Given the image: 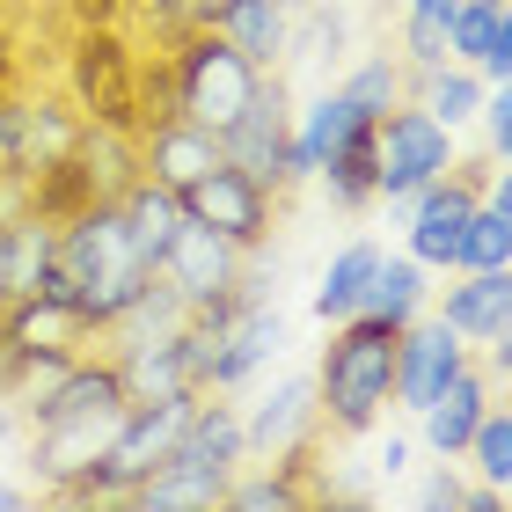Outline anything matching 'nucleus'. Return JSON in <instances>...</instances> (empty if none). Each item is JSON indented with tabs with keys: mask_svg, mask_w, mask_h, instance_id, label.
<instances>
[{
	"mask_svg": "<svg viewBox=\"0 0 512 512\" xmlns=\"http://www.w3.org/2000/svg\"><path fill=\"white\" fill-rule=\"evenodd\" d=\"M374 469H381V476H403V469H410V439H403V432H388L381 447H374Z\"/></svg>",
	"mask_w": 512,
	"mask_h": 512,
	"instance_id": "f704fd0d",
	"label": "nucleus"
},
{
	"mask_svg": "<svg viewBox=\"0 0 512 512\" xmlns=\"http://www.w3.org/2000/svg\"><path fill=\"white\" fill-rule=\"evenodd\" d=\"M439 315H447L469 344H491L498 322L512 315V264H505V271H447Z\"/></svg>",
	"mask_w": 512,
	"mask_h": 512,
	"instance_id": "f3484780",
	"label": "nucleus"
},
{
	"mask_svg": "<svg viewBox=\"0 0 512 512\" xmlns=\"http://www.w3.org/2000/svg\"><path fill=\"white\" fill-rule=\"evenodd\" d=\"M0 308H8V220H0Z\"/></svg>",
	"mask_w": 512,
	"mask_h": 512,
	"instance_id": "4c0bfd02",
	"label": "nucleus"
},
{
	"mask_svg": "<svg viewBox=\"0 0 512 512\" xmlns=\"http://www.w3.org/2000/svg\"><path fill=\"white\" fill-rule=\"evenodd\" d=\"M498 8H505V0H498Z\"/></svg>",
	"mask_w": 512,
	"mask_h": 512,
	"instance_id": "37998d69",
	"label": "nucleus"
},
{
	"mask_svg": "<svg viewBox=\"0 0 512 512\" xmlns=\"http://www.w3.org/2000/svg\"><path fill=\"white\" fill-rule=\"evenodd\" d=\"M183 213L220 227L235 249L264 256L271 249V220H278V191L271 183H256L249 169H235V161H220V169H205L191 191H183Z\"/></svg>",
	"mask_w": 512,
	"mask_h": 512,
	"instance_id": "0eeeda50",
	"label": "nucleus"
},
{
	"mask_svg": "<svg viewBox=\"0 0 512 512\" xmlns=\"http://www.w3.org/2000/svg\"><path fill=\"white\" fill-rule=\"evenodd\" d=\"M483 81H512V0L498 8V37H491V59H483Z\"/></svg>",
	"mask_w": 512,
	"mask_h": 512,
	"instance_id": "2f4dec72",
	"label": "nucleus"
},
{
	"mask_svg": "<svg viewBox=\"0 0 512 512\" xmlns=\"http://www.w3.org/2000/svg\"><path fill=\"white\" fill-rule=\"evenodd\" d=\"M183 8H191V22H205V15L220 8V0H183Z\"/></svg>",
	"mask_w": 512,
	"mask_h": 512,
	"instance_id": "58836bf2",
	"label": "nucleus"
},
{
	"mask_svg": "<svg viewBox=\"0 0 512 512\" xmlns=\"http://www.w3.org/2000/svg\"><path fill=\"white\" fill-rule=\"evenodd\" d=\"M505 264H512V227L491 205H476L469 227H461V264L454 271H505Z\"/></svg>",
	"mask_w": 512,
	"mask_h": 512,
	"instance_id": "cd10ccee",
	"label": "nucleus"
},
{
	"mask_svg": "<svg viewBox=\"0 0 512 512\" xmlns=\"http://www.w3.org/2000/svg\"><path fill=\"white\" fill-rule=\"evenodd\" d=\"M352 44V22H344V0H315V8L293 15V59H337Z\"/></svg>",
	"mask_w": 512,
	"mask_h": 512,
	"instance_id": "bb28decb",
	"label": "nucleus"
},
{
	"mask_svg": "<svg viewBox=\"0 0 512 512\" xmlns=\"http://www.w3.org/2000/svg\"><path fill=\"white\" fill-rule=\"evenodd\" d=\"M337 88H344V103H352L366 125H381L395 103H410V66L395 59V52H366L352 74L337 81Z\"/></svg>",
	"mask_w": 512,
	"mask_h": 512,
	"instance_id": "b1692460",
	"label": "nucleus"
},
{
	"mask_svg": "<svg viewBox=\"0 0 512 512\" xmlns=\"http://www.w3.org/2000/svg\"><path fill=\"white\" fill-rule=\"evenodd\" d=\"M476 125H483V154H491V161H512V81H491V88H483Z\"/></svg>",
	"mask_w": 512,
	"mask_h": 512,
	"instance_id": "c756f323",
	"label": "nucleus"
},
{
	"mask_svg": "<svg viewBox=\"0 0 512 512\" xmlns=\"http://www.w3.org/2000/svg\"><path fill=\"white\" fill-rule=\"evenodd\" d=\"M286 352V322H278L271 293H249L235 315L213 330V359H205V395H242L264 381V366Z\"/></svg>",
	"mask_w": 512,
	"mask_h": 512,
	"instance_id": "1a4fd4ad",
	"label": "nucleus"
},
{
	"mask_svg": "<svg viewBox=\"0 0 512 512\" xmlns=\"http://www.w3.org/2000/svg\"><path fill=\"white\" fill-rule=\"evenodd\" d=\"M483 205L512 227V161H491V176H483Z\"/></svg>",
	"mask_w": 512,
	"mask_h": 512,
	"instance_id": "72a5a7b5",
	"label": "nucleus"
},
{
	"mask_svg": "<svg viewBox=\"0 0 512 512\" xmlns=\"http://www.w3.org/2000/svg\"><path fill=\"white\" fill-rule=\"evenodd\" d=\"M161 278H169V286L191 300H213V293H235L242 286V271H249V249H235L220 235V227H205V220H191L183 213V227L169 235V249H161V264H154Z\"/></svg>",
	"mask_w": 512,
	"mask_h": 512,
	"instance_id": "9b49d317",
	"label": "nucleus"
},
{
	"mask_svg": "<svg viewBox=\"0 0 512 512\" xmlns=\"http://www.w3.org/2000/svg\"><path fill=\"white\" fill-rule=\"evenodd\" d=\"M315 395L322 425L337 439H374L395 410V330L374 315L330 322V344L315 359Z\"/></svg>",
	"mask_w": 512,
	"mask_h": 512,
	"instance_id": "f03ea898",
	"label": "nucleus"
},
{
	"mask_svg": "<svg viewBox=\"0 0 512 512\" xmlns=\"http://www.w3.org/2000/svg\"><path fill=\"white\" fill-rule=\"evenodd\" d=\"M483 81L476 66H461V59H447V66H432V74H410V96L432 110L439 125H454V132H469L476 125V110H483Z\"/></svg>",
	"mask_w": 512,
	"mask_h": 512,
	"instance_id": "4be33fe9",
	"label": "nucleus"
},
{
	"mask_svg": "<svg viewBox=\"0 0 512 512\" xmlns=\"http://www.w3.org/2000/svg\"><path fill=\"white\" fill-rule=\"evenodd\" d=\"M461 469H476L483 483H498V491L512 498V403L483 410V425L469 439V454H461Z\"/></svg>",
	"mask_w": 512,
	"mask_h": 512,
	"instance_id": "a878e982",
	"label": "nucleus"
},
{
	"mask_svg": "<svg viewBox=\"0 0 512 512\" xmlns=\"http://www.w3.org/2000/svg\"><path fill=\"white\" fill-rule=\"evenodd\" d=\"M374 264H381V242H344L330 264H322V278H315V322L322 330H330V322H352L359 308H366V278H374Z\"/></svg>",
	"mask_w": 512,
	"mask_h": 512,
	"instance_id": "aec40b11",
	"label": "nucleus"
},
{
	"mask_svg": "<svg viewBox=\"0 0 512 512\" xmlns=\"http://www.w3.org/2000/svg\"><path fill=\"white\" fill-rule=\"evenodd\" d=\"M454 8H461V0H403V22H395V59H403L410 74H432V66H447Z\"/></svg>",
	"mask_w": 512,
	"mask_h": 512,
	"instance_id": "5701e85b",
	"label": "nucleus"
},
{
	"mask_svg": "<svg viewBox=\"0 0 512 512\" xmlns=\"http://www.w3.org/2000/svg\"><path fill=\"white\" fill-rule=\"evenodd\" d=\"M330 498V483H315V454H286V461H242L235 476H227V498L235 512H300Z\"/></svg>",
	"mask_w": 512,
	"mask_h": 512,
	"instance_id": "4468645a",
	"label": "nucleus"
},
{
	"mask_svg": "<svg viewBox=\"0 0 512 512\" xmlns=\"http://www.w3.org/2000/svg\"><path fill=\"white\" fill-rule=\"evenodd\" d=\"M249 425V461H286V454H315L322 425V395L315 374H278L271 388H256V403L242 410Z\"/></svg>",
	"mask_w": 512,
	"mask_h": 512,
	"instance_id": "9d476101",
	"label": "nucleus"
},
{
	"mask_svg": "<svg viewBox=\"0 0 512 512\" xmlns=\"http://www.w3.org/2000/svg\"><path fill=\"white\" fill-rule=\"evenodd\" d=\"M461 498H469V476H461V461H439V469L417 483V505H425V512H461Z\"/></svg>",
	"mask_w": 512,
	"mask_h": 512,
	"instance_id": "7c9ffc66",
	"label": "nucleus"
},
{
	"mask_svg": "<svg viewBox=\"0 0 512 512\" xmlns=\"http://www.w3.org/2000/svg\"><path fill=\"white\" fill-rule=\"evenodd\" d=\"M15 425H22V417H15V403H8V381H0V439H8Z\"/></svg>",
	"mask_w": 512,
	"mask_h": 512,
	"instance_id": "e433bc0d",
	"label": "nucleus"
},
{
	"mask_svg": "<svg viewBox=\"0 0 512 512\" xmlns=\"http://www.w3.org/2000/svg\"><path fill=\"white\" fill-rule=\"evenodd\" d=\"M220 498H227V476L198 469V461H183V454H169L154 476H139V491H132L139 512H213Z\"/></svg>",
	"mask_w": 512,
	"mask_h": 512,
	"instance_id": "6ab92c4d",
	"label": "nucleus"
},
{
	"mask_svg": "<svg viewBox=\"0 0 512 512\" xmlns=\"http://www.w3.org/2000/svg\"><path fill=\"white\" fill-rule=\"evenodd\" d=\"M483 176H491V154H483V161L461 154L447 176H432L425 191L410 198L403 249H410L425 271H454V264H461V227H469V213L483 205Z\"/></svg>",
	"mask_w": 512,
	"mask_h": 512,
	"instance_id": "39448f33",
	"label": "nucleus"
},
{
	"mask_svg": "<svg viewBox=\"0 0 512 512\" xmlns=\"http://www.w3.org/2000/svg\"><path fill=\"white\" fill-rule=\"evenodd\" d=\"M59 278H66V300H74L96 330H110V322L147 293L154 256L139 249L118 198H88L59 220Z\"/></svg>",
	"mask_w": 512,
	"mask_h": 512,
	"instance_id": "f257e3e1",
	"label": "nucleus"
},
{
	"mask_svg": "<svg viewBox=\"0 0 512 512\" xmlns=\"http://www.w3.org/2000/svg\"><path fill=\"white\" fill-rule=\"evenodd\" d=\"M293 88H286V66H271L256 81V96L235 110V125H220V161L249 169L256 183L286 191V154H293Z\"/></svg>",
	"mask_w": 512,
	"mask_h": 512,
	"instance_id": "423d86ee",
	"label": "nucleus"
},
{
	"mask_svg": "<svg viewBox=\"0 0 512 512\" xmlns=\"http://www.w3.org/2000/svg\"><path fill=\"white\" fill-rule=\"evenodd\" d=\"M491 37H498V0H461L454 30H447V59H461V66H476V74H483Z\"/></svg>",
	"mask_w": 512,
	"mask_h": 512,
	"instance_id": "c85d7f7f",
	"label": "nucleus"
},
{
	"mask_svg": "<svg viewBox=\"0 0 512 512\" xmlns=\"http://www.w3.org/2000/svg\"><path fill=\"white\" fill-rule=\"evenodd\" d=\"M205 30H220L242 59L264 66V74L293 59V15L278 8V0H220V8L205 15Z\"/></svg>",
	"mask_w": 512,
	"mask_h": 512,
	"instance_id": "dca6fc26",
	"label": "nucleus"
},
{
	"mask_svg": "<svg viewBox=\"0 0 512 512\" xmlns=\"http://www.w3.org/2000/svg\"><path fill=\"white\" fill-rule=\"evenodd\" d=\"M30 505V491H22V483H0V512H22Z\"/></svg>",
	"mask_w": 512,
	"mask_h": 512,
	"instance_id": "c9c22d12",
	"label": "nucleus"
},
{
	"mask_svg": "<svg viewBox=\"0 0 512 512\" xmlns=\"http://www.w3.org/2000/svg\"><path fill=\"white\" fill-rule=\"evenodd\" d=\"M425 308H432V271L417 264L410 249H381L374 278H366V308H359V315H374V322H388V330H403V322H417Z\"/></svg>",
	"mask_w": 512,
	"mask_h": 512,
	"instance_id": "a211bd4d",
	"label": "nucleus"
},
{
	"mask_svg": "<svg viewBox=\"0 0 512 512\" xmlns=\"http://www.w3.org/2000/svg\"><path fill=\"white\" fill-rule=\"evenodd\" d=\"M139 169H147L154 183H169V191L183 198L205 169H220V132L198 125V118H183V110H161L154 132L139 139Z\"/></svg>",
	"mask_w": 512,
	"mask_h": 512,
	"instance_id": "ddd939ff",
	"label": "nucleus"
},
{
	"mask_svg": "<svg viewBox=\"0 0 512 512\" xmlns=\"http://www.w3.org/2000/svg\"><path fill=\"white\" fill-rule=\"evenodd\" d=\"M505 403H512V395H505Z\"/></svg>",
	"mask_w": 512,
	"mask_h": 512,
	"instance_id": "79ce46f5",
	"label": "nucleus"
},
{
	"mask_svg": "<svg viewBox=\"0 0 512 512\" xmlns=\"http://www.w3.org/2000/svg\"><path fill=\"white\" fill-rule=\"evenodd\" d=\"M469 359H476V344L461 337L439 308H425L417 322H403V330H395V410L417 417Z\"/></svg>",
	"mask_w": 512,
	"mask_h": 512,
	"instance_id": "6e6552de",
	"label": "nucleus"
},
{
	"mask_svg": "<svg viewBox=\"0 0 512 512\" xmlns=\"http://www.w3.org/2000/svg\"><path fill=\"white\" fill-rule=\"evenodd\" d=\"M344 8H359V0H344Z\"/></svg>",
	"mask_w": 512,
	"mask_h": 512,
	"instance_id": "a19ab883",
	"label": "nucleus"
},
{
	"mask_svg": "<svg viewBox=\"0 0 512 512\" xmlns=\"http://www.w3.org/2000/svg\"><path fill=\"white\" fill-rule=\"evenodd\" d=\"M476 352H483V366H491V381L512 395V315L498 322V337H491V344H476Z\"/></svg>",
	"mask_w": 512,
	"mask_h": 512,
	"instance_id": "473e14b6",
	"label": "nucleus"
},
{
	"mask_svg": "<svg viewBox=\"0 0 512 512\" xmlns=\"http://www.w3.org/2000/svg\"><path fill=\"white\" fill-rule=\"evenodd\" d=\"M315 183L330 191L337 213H374V205H381V183H374V125H359L352 139H344V147L322 161Z\"/></svg>",
	"mask_w": 512,
	"mask_h": 512,
	"instance_id": "412c9836",
	"label": "nucleus"
},
{
	"mask_svg": "<svg viewBox=\"0 0 512 512\" xmlns=\"http://www.w3.org/2000/svg\"><path fill=\"white\" fill-rule=\"evenodd\" d=\"M491 403H498V381H491V366H483V359H469V366H461V374H454L447 388H439L425 410H417V432H425V447H432L439 461H461Z\"/></svg>",
	"mask_w": 512,
	"mask_h": 512,
	"instance_id": "f8f14e48",
	"label": "nucleus"
},
{
	"mask_svg": "<svg viewBox=\"0 0 512 512\" xmlns=\"http://www.w3.org/2000/svg\"><path fill=\"white\" fill-rule=\"evenodd\" d=\"M454 161H461V132L439 125L417 96L395 103L374 125V183H381V198H417L432 176H447Z\"/></svg>",
	"mask_w": 512,
	"mask_h": 512,
	"instance_id": "20e7f679",
	"label": "nucleus"
},
{
	"mask_svg": "<svg viewBox=\"0 0 512 512\" xmlns=\"http://www.w3.org/2000/svg\"><path fill=\"white\" fill-rule=\"evenodd\" d=\"M256 81H264V66L242 59L235 44H227L220 30H183L169 44V110H183V118L198 125H235V110L256 96Z\"/></svg>",
	"mask_w": 512,
	"mask_h": 512,
	"instance_id": "7ed1b4c3",
	"label": "nucleus"
},
{
	"mask_svg": "<svg viewBox=\"0 0 512 512\" xmlns=\"http://www.w3.org/2000/svg\"><path fill=\"white\" fill-rule=\"evenodd\" d=\"M118 205H125V220H132V235H139V249L161 264V249H169V235L183 227V198L169 191V183H154L147 169H139L125 191H118Z\"/></svg>",
	"mask_w": 512,
	"mask_h": 512,
	"instance_id": "393cba45",
	"label": "nucleus"
},
{
	"mask_svg": "<svg viewBox=\"0 0 512 512\" xmlns=\"http://www.w3.org/2000/svg\"><path fill=\"white\" fill-rule=\"evenodd\" d=\"M359 125H366V118H359L352 103H344V88H322L315 103H300V110H293L286 191H293V183H315V176H322V161H330V154H337V147H344V139H352Z\"/></svg>",
	"mask_w": 512,
	"mask_h": 512,
	"instance_id": "2eb2a0df",
	"label": "nucleus"
},
{
	"mask_svg": "<svg viewBox=\"0 0 512 512\" xmlns=\"http://www.w3.org/2000/svg\"><path fill=\"white\" fill-rule=\"evenodd\" d=\"M278 8H286V15H300V8H315V0H278Z\"/></svg>",
	"mask_w": 512,
	"mask_h": 512,
	"instance_id": "ea45409f",
	"label": "nucleus"
}]
</instances>
